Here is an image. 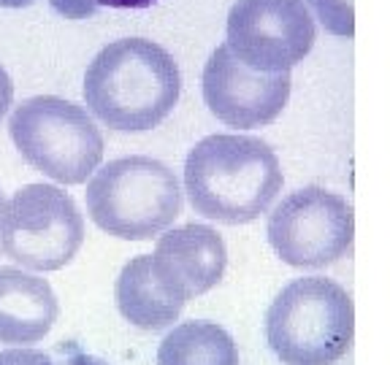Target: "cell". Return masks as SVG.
Listing matches in <instances>:
<instances>
[{
    "mask_svg": "<svg viewBox=\"0 0 390 365\" xmlns=\"http://www.w3.org/2000/svg\"><path fill=\"white\" fill-rule=\"evenodd\" d=\"M179 92V65L150 38L104 46L84 74V98L95 120L120 133L157 127L174 111Z\"/></svg>",
    "mask_w": 390,
    "mask_h": 365,
    "instance_id": "6da1fadb",
    "label": "cell"
},
{
    "mask_svg": "<svg viewBox=\"0 0 390 365\" xmlns=\"http://www.w3.org/2000/svg\"><path fill=\"white\" fill-rule=\"evenodd\" d=\"M282 182L274 149L255 136H206L184 163V187L193 209L223 225H247L266 214Z\"/></svg>",
    "mask_w": 390,
    "mask_h": 365,
    "instance_id": "7a4b0ae2",
    "label": "cell"
},
{
    "mask_svg": "<svg viewBox=\"0 0 390 365\" xmlns=\"http://www.w3.org/2000/svg\"><path fill=\"white\" fill-rule=\"evenodd\" d=\"M355 335V306L342 284L325 276L290 282L266 311V338L285 365H333Z\"/></svg>",
    "mask_w": 390,
    "mask_h": 365,
    "instance_id": "3957f363",
    "label": "cell"
},
{
    "mask_svg": "<svg viewBox=\"0 0 390 365\" xmlns=\"http://www.w3.org/2000/svg\"><path fill=\"white\" fill-rule=\"evenodd\" d=\"M182 184L171 168L144 154L106 163L87 184V212L98 228L122 241H147L182 214Z\"/></svg>",
    "mask_w": 390,
    "mask_h": 365,
    "instance_id": "277c9868",
    "label": "cell"
},
{
    "mask_svg": "<svg viewBox=\"0 0 390 365\" xmlns=\"http://www.w3.org/2000/svg\"><path fill=\"white\" fill-rule=\"evenodd\" d=\"M9 136L28 166L57 184H84L104 160V136L87 108L57 95L19 103Z\"/></svg>",
    "mask_w": 390,
    "mask_h": 365,
    "instance_id": "5b68a950",
    "label": "cell"
},
{
    "mask_svg": "<svg viewBox=\"0 0 390 365\" xmlns=\"http://www.w3.org/2000/svg\"><path fill=\"white\" fill-rule=\"evenodd\" d=\"M84 243V216L57 184H28L0 214V252L28 271H60Z\"/></svg>",
    "mask_w": 390,
    "mask_h": 365,
    "instance_id": "8992f818",
    "label": "cell"
},
{
    "mask_svg": "<svg viewBox=\"0 0 390 365\" xmlns=\"http://www.w3.org/2000/svg\"><path fill=\"white\" fill-rule=\"evenodd\" d=\"M355 238L352 206L325 187H303L287 195L269 216V243L277 257L303 271L333 265Z\"/></svg>",
    "mask_w": 390,
    "mask_h": 365,
    "instance_id": "52a82bcc",
    "label": "cell"
},
{
    "mask_svg": "<svg viewBox=\"0 0 390 365\" xmlns=\"http://www.w3.org/2000/svg\"><path fill=\"white\" fill-rule=\"evenodd\" d=\"M315 38V19L303 0H236L228 11L225 46L250 71L290 74Z\"/></svg>",
    "mask_w": 390,
    "mask_h": 365,
    "instance_id": "ba28073f",
    "label": "cell"
},
{
    "mask_svg": "<svg viewBox=\"0 0 390 365\" xmlns=\"http://www.w3.org/2000/svg\"><path fill=\"white\" fill-rule=\"evenodd\" d=\"M293 81L290 74H260L241 65L220 44L204 68V100L217 120L233 130L266 127L285 111Z\"/></svg>",
    "mask_w": 390,
    "mask_h": 365,
    "instance_id": "9c48e42d",
    "label": "cell"
},
{
    "mask_svg": "<svg viewBox=\"0 0 390 365\" xmlns=\"http://www.w3.org/2000/svg\"><path fill=\"white\" fill-rule=\"evenodd\" d=\"M152 274L157 284L177 301L187 303L217 287L225 276L228 249L223 236L209 225H182L163 230L155 246Z\"/></svg>",
    "mask_w": 390,
    "mask_h": 365,
    "instance_id": "30bf717a",
    "label": "cell"
},
{
    "mask_svg": "<svg viewBox=\"0 0 390 365\" xmlns=\"http://www.w3.org/2000/svg\"><path fill=\"white\" fill-rule=\"evenodd\" d=\"M60 303L44 276L14 265L0 268V344H38L55 328Z\"/></svg>",
    "mask_w": 390,
    "mask_h": 365,
    "instance_id": "8fae6325",
    "label": "cell"
},
{
    "mask_svg": "<svg viewBox=\"0 0 390 365\" xmlns=\"http://www.w3.org/2000/svg\"><path fill=\"white\" fill-rule=\"evenodd\" d=\"M117 308L133 328L141 330H165L179 320L184 306L177 303L152 274L150 255L133 257L117 276Z\"/></svg>",
    "mask_w": 390,
    "mask_h": 365,
    "instance_id": "7c38bea8",
    "label": "cell"
},
{
    "mask_svg": "<svg viewBox=\"0 0 390 365\" xmlns=\"http://www.w3.org/2000/svg\"><path fill=\"white\" fill-rule=\"evenodd\" d=\"M157 365H239L233 335L214 322H184L160 341Z\"/></svg>",
    "mask_w": 390,
    "mask_h": 365,
    "instance_id": "4fadbf2b",
    "label": "cell"
},
{
    "mask_svg": "<svg viewBox=\"0 0 390 365\" xmlns=\"http://www.w3.org/2000/svg\"><path fill=\"white\" fill-rule=\"evenodd\" d=\"M309 11H315L320 25L333 35H355V0H303Z\"/></svg>",
    "mask_w": 390,
    "mask_h": 365,
    "instance_id": "5bb4252c",
    "label": "cell"
},
{
    "mask_svg": "<svg viewBox=\"0 0 390 365\" xmlns=\"http://www.w3.org/2000/svg\"><path fill=\"white\" fill-rule=\"evenodd\" d=\"M49 3L65 19H87L104 6V0H49Z\"/></svg>",
    "mask_w": 390,
    "mask_h": 365,
    "instance_id": "9a60e30c",
    "label": "cell"
},
{
    "mask_svg": "<svg viewBox=\"0 0 390 365\" xmlns=\"http://www.w3.org/2000/svg\"><path fill=\"white\" fill-rule=\"evenodd\" d=\"M55 360L38 349H6L0 352V365H52Z\"/></svg>",
    "mask_w": 390,
    "mask_h": 365,
    "instance_id": "2e32d148",
    "label": "cell"
},
{
    "mask_svg": "<svg viewBox=\"0 0 390 365\" xmlns=\"http://www.w3.org/2000/svg\"><path fill=\"white\" fill-rule=\"evenodd\" d=\"M11 100H14V81H11V76L6 74V68L0 65V120L9 114Z\"/></svg>",
    "mask_w": 390,
    "mask_h": 365,
    "instance_id": "e0dca14e",
    "label": "cell"
},
{
    "mask_svg": "<svg viewBox=\"0 0 390 365\" xmlns=\"http://www.w3.org/2000/svg\"><path fill=\"white\" fill-rule=\"evenodd\" d=\"M52 365H108V363L101 360V357H92V354H71V357H65V360Z\"/></svg>",
    "mask_w": 390,
    "mask_h": 365,
    "instance_id": "ac0fdd59",
    "label": "cell"
},
{
    "mask_svg": "<svg viewBox=\"0 0 390 365\" xmlns=\"http://www.w3.org/2000/svg\"><path fill=\"white\" fill-rule=\"evenodd\" d=\"M157 0H104V6L108 8H150Z\"/></svg>",
    "mask_w": 390,
    "mask_h": 365,
    "instance_id": "d6986e66",
    "label": "cell"
},
{
    "mask_svg": "<svg viewBox=\"0 0 390 365\" xmlns=\"http://www.w3.org/2000/svg\"><path fill=\"white\" fill-rule=\"evenodd\" d=\"M35 0H0V8H25Z\"/></svg>",
    "mask_w": 390,
    "mask_h": 365,
    "instance_id": "ffe728a7",
    "label": "cell"
},
{
    "mask_svg": "<svg viewBox=\"0 0 390 365\" xmlns=\"http://www.w3.org/2000/svg\"><path fill=\"white\" fill-rule=\"evenodd\" d=\"M3 206H6V198H3V192H0V214H3ZM3 255V252H0Z\"/></svg>",
    "mask_w": 390,
    "mask_h": 365,
    "instance_id": "44dd1931",
    "label": "cell"
}]
</instances>
